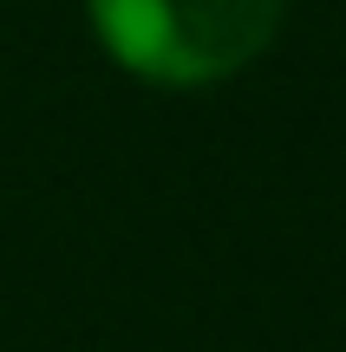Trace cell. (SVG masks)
<instances>
[{"instance_id":"1","label":"cell","mask_w":346,"mask_h":352,"mask_svg":"<svg viewBox=\"0 0 346 352\" xmlns=\"http://www.w3.org/2000/svg\"><path fill=\"white\" fill-rule=\"evenodd\" d=\"M288 0H85L91 33L151 85H222L268 52Z\"/></svg>"}]
</instances>
